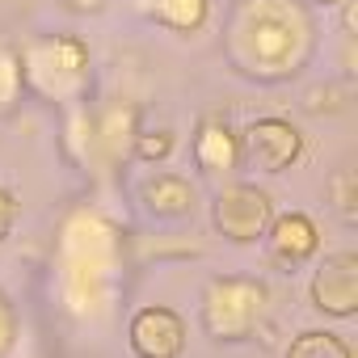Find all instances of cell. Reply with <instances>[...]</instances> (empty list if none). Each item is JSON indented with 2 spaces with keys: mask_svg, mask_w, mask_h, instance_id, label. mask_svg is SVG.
<instances>
[{
  "mask_svg": "<svg viewBox=\"0 0 358 358\" xmlns=\"http://www.w3.org/2000/svg\"><path fill=\"white\" fill-rule=\"evenodd\" d=\"M22 64V80H43L47 72H55V85L47 89V97H68V93H80L85 80H89V51L76 43V38H43L34 47H26V55H17Z\"/></svg>",
  "mask_w": 358,
  "mask_h": 358,
  "instance_id": "6da1fadb",
  "label": "cell"
},
{
  "mask_svg": "<svg viewBox=\"0 0 358 358\" xmlns=\"http://www.w3.org/2000/svg\"><path fill=\"white\" fill-rule=\"evenodd\" d=\"M262 308H266V291L257 282H241V278H220L211 282L207 291V308H203V320L215 337H228V341H241L257 320H262Z\"/></svg>",
  "mask_w": 358,
  "mask_h": 358,
  "instance_id": "7a4b0ae2",
  "label": "cell"
},
{
  "mask_svg": "<svg viewBox=\"0 0 358 358\" xmlns=\"http://www.w3.org/2000/svg\"><path fill=\"white\" fill-rule=\"evenodd\" d=\"M236 139H241V160L249 169H262V173H282L303 152V135L287 118H257Z\"/></svg>",
  "mask_w": 358,
  "mask_h": 358,
  "instance_id": "3957f363",
  "label": "cell"
},
{
  "mask_svg": "<svg viewBox=\"0 0 358 358\" xmlns=\"http://www.w3.org/2000/svg\"><path fill=\"white\" fill-rule=\"evenodd\" d=\"M220 236L236 241V245H253L266 236L270 220H274V203L266 190L257 186H228L220 199H215V211H211Z\"/></svg>",
  "mask_w": 358,
  "mask_h": 358,
  "instance_id": "277c9868",
  "label": "cell"
},
{
  "mask_svg": "<svg viewBox=\"0 0 358 358\" xmlns=\"http://www.w3.org/2000/svg\"><path fill=\"white\" fill-rule=\"evenodd\" d=\"M131 354L135 358H182L186 350V320L164 303L139 308L131 316Z\"/></svg>",
  "mask_w": 358,
  "mask_h": 358,
  "instance_id": "5b68a950",
  "label": "cell"
},
{
  "mask_svg": "<svg viewBox=\"0 0 358 358\" xmlns=\"http://www.w3.org/2000/svg\"><path fill=\"white\" fill-rule=\"evenodd\" d=\"M312 308L324 316H337V320L358 312V257L354 253H333L316 266Z\"/></svg>",
  "mask_w": 358,
  "mask_h": 358,
  "instance_id": "8992f818",
  "label": "cell"
},
{
  "mask_svg": "<svg viewBox=\"0 0 358 358\" xmlns=\"http://www.w3.org/2000/svg\"><path fill=\"white\" fill-rule=\"evenodd\" d=\"M266 236H270V257L291 274L320 253V232H316L312 215H303V211H287V215L270 220Z\"/></svg>",
  "mask_w": 358,
  "mask_h": 358,
  "instance_id": "52a82bcc",
  "label": "cell"
},
{
  "mask_svg": "<svg viewBox=\"0 0 358 358\" xmlns=\"http://www.w3.org/2000/svg\"><path fill=\"white\" fill-rule=\"evenodd\" d=\"M194 160L203 173H232L241 164V139L224 118H207L194 135Z\"/></svg>",
  "mask_w": 358,
  "mask_h": 358,
  "instance_id": "ba28073f",
  "label": "cell"
},
{
  "mask_svg": "<svg viewBox=\"0 0 358 358\" xmlns=\"http://www.w3.org/2000/svg\"><path fill=\"white\" fill-rule=\"evenodd\" d=\"M143 203L156 220H182L194 211V190L173 173H156L152 182H143Z\"/></svg>",
  "mask_w": 358,
  "mask_h": 358,
  "instance_id": "9c48e42d",
  "label": "cell"
},
{
  "mask_svg": "<svg viewBox=\"0 0 358 358\" xmlns=\"http://www.w3.org/2000/svg\"><path fill=\"white\" fill-rule=\"evenodd\" d=\"M143 13L173 34H194L207 26L211 0H143Z\"/></svg>",
  "mask_w": 358,
  "mask_h": 358,
  "instance_id": "30bf717a",
  "label": "cell"
},
{
  "mask_svg": "<svg viewBox=\"0 0 358 358\" xmlns=\"http://www.w3.org/2000/svg\"><path fill=\"white\" fill-rule=\"evenodd\" d=\"M287 358H354V354H350V345H345L337 333L308 329V333H299V337L287 345Z\"/></svg>",
  "mask_w": 358,
  "mask_h": 358,
  "instance_id": "8fae6325",
  "label": "cell"
},
{
  "mask_svg": "<svg viewBox=\"0 0 358 358\" xmlns=\"http://www.w3.org/2000/svg\"><path fill=\"white\" fill-rule=\"evenodd\" d=\"M329 199H333V211H337L345 224L358 220V177H354L350 164H341V169L329 177Z\"/></svg>",
  "mask_w": 358,
  "mask_h": 358,
  "instance_id": "7c38bea8",
  "label": "cell"
},
{
  "mask_svg": "<svg viewBox=\"0 0 358 358\" xmlns=\"http://www.w3.org/2000/svg\"><path fill=\"white\" fill-rule=\"evenodd\" d=\"M173 131H143L139 139H135V156L139 160H164L169 152H173Z\"/></svg>",
  "mask_w": 358,
  "mask_h": 358,
  "instance_id": "4fadbf2b",
  "label": "cell"
},
{
  "mask_svg": "<svg viewBox=\"0 0 358 358\" xmlns=\"http://www.w3.org/2000/svg\"><path fill=\"white\" fill-rule=\"evenodd\" d=\"M17 89H22V64L13 51H0V106H9Z\"/></svg>",
  "mask_w": 358,
  "mask_h": 358,
  "instance_id": "5bb4252c",
  "label": "cell"
},
{
  "mask_svg": "<svg viewBox=\"0 0 358 358\" xmlns=\"http://www.w3.org/2000/svg\"><path fill=\"white\" fill-rule=\"evenodd\" d=\"M13 224H17V199L0 186V241L13 236Z\"/></svg>",
  "mask_w": 358,
  "mask_h": 358,
  "instance_id": "9a60e30c",
  "label": "cell"
},
{
  "mask_svg": "<svg viewBox=\"0 0 358 358\" xmlns=\"http://www.w3.org/2000/svg\"><path fill=\"white\" fill-rule=\"evenodd\" d=\"M106 5V0H68V9H76V13H97Z\"/></svg>",
  "mask_w": 358,
  "mask_h": 358,
  "instance_id": "2e32d148",
  "label": "cell"
},
{
  "mask_svg": "<svg viewBox=\"0 0 358 358\" xmlns=\"http://www.w3.org/2000/svg\"><path fill=\"white\" fill-rule=\"evenodd\" d=\"M303 5H337V0H303Z\"/></svg>",
  "mask_w": 358,
  "mask_h": 358,
  "instance_id": "e0dca14e",
  "label": "cell"
}]
</instances>
